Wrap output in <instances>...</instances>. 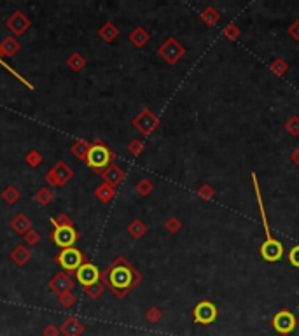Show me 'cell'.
Masks as SVG:
<instances>
[{
	"label": "cell",
	"mask_w": 299,
	"mask_h": 336,
	"mask_svg": "<svg viewBox=\"0 0 299 336\" xmlns=\"http://www.w3.org/2000/svg\"><path fill=\"white\" fill-rule=\"evenodd\" d=\"M285 130L292 137H299V116H290L287 123H285Z\"/></svg>",
	"instance_id": "obj_36"
},
{
	"label": "cell",
	"mask_w": 299,
	"mask_h": 336,
	"mask_svg": "<svg viewBox=\"0 0 299 336\" xmlns=\"http://www.w3.org/2000/svg\"><path fill=\"white\" fill-rule=\"evenodd\" d=\"M23 238H24V242H27V245H37V244H39L40 236H39V233H37L35 229H30V231H28L27 235L23 236Z\"/></svg>",
	"instance_id": "obj_42"
},
{
	"label": "cell",
	"mask_w": 299,
	"mask_h": 336,
	"mask_svg": "<svg viewBox=\"0 0 299 336\" xmlns=\"http://www.w3.org/2000/svg\"><path fill=\"white\" fill-rule=\"evenodd\" d=\"M198 196L200 198H203V200H212L215 196V191H214V187H212L210 184H203V186L198 189Z\"/></svg>",
	"instance_id": "obj_40"
},
{
	"label": "cell",
	"mask_w": 299,
	"mask_h": 336,
	"mask_svg": "<svg viewBox=\"0 0 299 336\" xmlns=\"http://www.w3.org/2000/svg\"><path fill=\"white\" fill-rule=\"evenodd\" d=\"M128 233L137 240L142 238V236L147 233V224L142 219H133L132 223L128 224Z\"/></svg>",
	"instance_id": "obj_27"
},
{
	"label": "cell",
	"mask_w": 299,
	"mask_h": 336,
	"mask_svg": "<svg viewBox=\"0 0 299 336\" xmlns=\"http://www.w3.org/2000/svg\"><path fill=\"white\" fill-rule=\"evenodd\" d=\"M165 228H166L168 233L177 235L180 229H182V223H180V219H177V217H168L166 223H165Z\"/></svg>",
	"instance_id": "obj_35"
},
{
	"label": "cell",
	"mask_w": 299,
	"mask_h": 336,
	"mask_svg": "<svg viewBox=\"0 0 299 336\" xmlns=\"http://www.w3.org/2000/svg\"><path fill=\"white\" fill-rule=\"evenodd\" d=\"M261 256H263L264 261H269V263L280 261L282 257H284V245L275 238L264 240L263 244H261Z\"/></svg>",
	"instance_id": "obj_13"
},
{
	"label": "cell",
	"mask_w": 299,
	"mask_h": 336,
	"mask_svg": "<svg viewBox=\"0 0 299 336\" xmlns=\"http://www.w3.org/2000/svg\"><path fill=\"white\" fill-rule=\"evenodd\" d=\"M42 159H44L42 154H40L37 149H30L27 154H24V163H27L30 168H37L40 163H42Z\"/></svg>",
	"instance_id": "obj_31"
},
{
	"label": "cell",
	"mask_w": 299,
	"mask_h": 336,
	"mask_svg": "<svg viewBox=\"0 0 299 336\" xmlns=\"http://www.w3.org/2000/svg\"><path fill=\"white\" fill-rule=\"evenodd\" d=\"M271 324H273V329L280 334H290L297 326V319L290 310H278V312L273 315L271 319Z\"/></svg>",
	"instance_id": "obj_8"
},
{
	"label": "cell",
	"mask_w": 299,
	"mask_h": 336,
	"mask_svg": "<svg viewBox=\"0 0 299 336\" xmlns=\"http://www.w3.org/2000/svg\"><path fill=\"white\" fill-rule=\"evenodd\" d=\"M98 35H100L105 42H114V40L119 37V28H117L112 21H107L98 28Z\"/></svg>",
	"instance_id": "obj_21"
},
{
	"label": "cell",
	"mask_w": 299,
	"mask_h": 336,
	"mask_svg": "<svg viewBox=\"0 0 299 336\" xmlns=\"http://www.w3.org/2000/svg\"><path fill=\"white\" fill-rule=\"evenodd\" d=\"M290 161H292L296 166H299V147H297V149H294L292 153H290Z\"/></svg>",
	"instance_id": "obj_45"
},
{
	"label": "cell",
	"mask_w": 299,
	"mask_h": 336,
	"mask_svg": "<svg viewBox=\"0 0 299 336\" xmlns=\"http://www.w3.org/2000/svg\"><path fill=\"white\" fill-rule=\"evenodd\" d=\"M0 196H2V200L7 205H14V203L19 202L21 193H19V189L16 186H7V187H4V191H2V195Z\"/></svg>",
	"instance_id": "obj_28"
},
{
	"label": "cell",
	"mask_w": 299,
	"mask_h": 336,
	"mask_svg": "<svg viewBox=\"0 0 299 336\" xmlns=\"http://www.w3.org/2000/svg\"><path fill=\"white\" fill-rule=\"evenodd\" d=\"M217 317H219V310H217V306L214 303L208 300L200 301L198 305L194 306V310H192V319H194L196 324L210 326L212 322H215Z\"/></svg>",
	"instance_id": "obj_7"
},
{
	"label": "cell",
	"mask_w": 299,
	"mask_h": 336,
	"mask_svg": "<svg viewBox=\"0 0 299 336\" xmlns=\"http://www.w3.org/2000/svg\"><path fill=\"white\" fill-rule=\"evenodd\" d=\"M6 28L11 32L12 37H16V39H18V37L24 35L28 30H30V28H32V21H30V18L24 14V12L14 11L9 16V18L6 19Z\"/></svg>",
	"instance_id": "obj_9"
},
{
	"label": "cell",
	"mask_w": 299,
	"mask_h": 336,
	"mask_svg": "<svg viewBox=\"0 0 299 336\" xmlns=\"http://www.w3.org/2000/svg\"><path fill=\"white\" fill-rule=\"evenodd\" d=\"M158 55L161 56L168 65H175L182 60L184 55H186V49H184V46L175 39V37H168L165 42L158 47Z\"/></svg>",
	"instance_id": "obj_5"
},
{
	"label": "cell",
	"mask_w": 299,
	"mask_h": 336,
	"mask_svg": "<svg viewBox=\"0 0 299 336\" xmlns=\"http://www.w3.org/2000/svg\"><path fill=\"white\" fill-rule=\"evenodd\" d=\"M58 300H60V305L63 306V308H72V306H76V303H77V298L73 293L61 294V296H58Z\"/></svg>",
	"instance_id": "obj_38"
},
{
	"label": "cell",
	"mask_w": 299,
	"mask_h": 336,
	"mask_svg": "<svg viewBox=\"0 0 299 336\" xmlns=\"http://www.w3.org/2000/svg\"><path fill=\"white\" fill-rule=\"evenodd\" d=\"M49 236H51V240L55 242L58 247L68 249V247H73V244L79 238V233H77V229L73 226H63V228H55Z\"/></svg>",
	"instance_id": "obj_10"
},
{
	"label": "cell",
	"mask_w": 299,
	"mask_h": 336,
	"mask_svg": "<svg viewBox=\"0 0 299 336\" xmlns=\"http://www.w3.org/2000/svg\"><path fill=\"white\" fill-rule=\"evenodd\" d=\"M224 37L229 40H238L240 37V28L236 23H229L226 28H224Z\"/></svg>",
	"instance_id": "obj_39"
},
{
	"label": "cell",
	"mask_w": 299,
	"mask_h": 336,
	"mask_svg": "<svg viewBox=\"0 0 299 336\" xmlns=\"http://www.w3.org/2000/svg\"><path fill=\"white\" fill-rule=\"evenodd\" d=\"M67 67L76 74H79L81 70H83V68L86 67V58H84L83 53H79V51L70 53L67 58Z\"/></svg>",
	"instance_id": "obj_23"
},
{
	"label": "cell",
	"mask_w": 299,
	"mask_h": 336,
	"mask_svg": "<svg viewBox=\"0 0 299 336\" xmlns=\"http://www.w3.org/2000/svg\"><path fill=\"white\" fill-rule=\"evenodd\" d=\"M95 196L98 200H100L102 203H110L114 200V196H116V187L109 186V184L102 182L100 186L95 189Z\"/></svg>",
	"instance_id": "obj_24"
},
{
	"label": "cell",
	"mask_w": 299,
	"mask_h": 336,
	"mask_svg": "<svg viewBox=\"0 0 299 336\" xmlns=\"http://www.w3.org/2000/svg\"><path fill=\"white\" fill-rule=\"evenodd\" d=\"M200 18H202V21L207 25V27H214V25L219 23L220 19V12L215 9V7L208 6L205 7V9L200 12Z\"/></svg>",
	"instance_id": "obj_25"
},
{
	"label": "cell",
	"mask_w": 299,
	"mask_h": 336,
	"mask_svg": "<svg viewBox=\"0 0 299 336\" xmlns=\"http://www.w3.org/2000/svg\"><path fill=\"white\" fill-rule=\"evenodd\" d=\"M44 179L49 184V187H63L73 179V168L68 163L60 159V161H56L55 165L49 168Z\"/></svg>",
	"instance_id": "obj_3"
},
{
	"label": "cell",
	"mask_w": 299,
	"mask_h": 336,
	"mask_svg": "<svg viewBox=\"0 0 299 336\" xmlns=\"http://www.w3.org/2000/svg\"><path fill=\"white\" fill-rule=\"evenodd\" d=\"M34 198H35V202L40 205V207H47V205L55 200V193H53L51 187L46 186V187H40V189L35 193Z\"/></svg>",
	"instance_id": "obj_26"
},
{
	"label": "cell",
	"mask_w": 299,
	"mask_h": 336,
	"mask_svg": "<svg viewBox=\"0 0 299 336\" xmlns=\"http://www.w3.org/2000/svg\"><path fill=\"white\" fill-rule=\"evenodd\" d=\"M128 40H130V42H132L137 49H142V47H145L147 44H149V40H151V34L145 30L144 27H135L133 30L130 32Z\"/></svg>",
	"instance_id": "obj_17"
},
{
	"label": "cell",
	"mask_w": 299,
	"mask_h": 336,
	"mask_svg": "<svg viewBox=\"0 0 299 336\" xmlns=\"http://www.w3.org/2000/svg\"><path fill=\"white\" fill-rule=\"evenodd\" d=\"M289 35L292 37L294 40H297V42H299V19H296V21L290 23V27H289Z\"/></svg>",
	"instance_id": "obj_44"
},
{
	"label": "cell",
	"mask_w": 299,
	"mask_h": 336,
	"mask_svg": "<svg viewBox=\"0 0 299 336\" xmlns=\"http://www.w3.org/2000/svg\"><path fill=\"white\" fill-rule=\"evenodd\" d=\"M135 191H137L140 196H151V195H153V191H154V184H153V180H149V179H142V180H138L137 186H135Z\"/></svg>",
	"instance_id": "obj_30"
},
{
	"label": "cell",
	"mask_w": 299,
	"mask_h": 336,
	"mask_svg": "<svg viewBox=\"0 0 299 336\" xmlns=\"http://www.w3.org/2000/svg\"><path fill=\"white\" fill-rule=\"evenodd\" d=\"M252 182H254V191H256V198H257V205H259V214H261V221H263V226H264V231H266V240H271V233H269V224H268V219H266V208H264V202H263V196H261V187H259V182H257V175L252 174Z\"/></svg>",
	"instance_id": "obj_16"
},
{
	"label": "cell",
	"mask_w": 299,
	"mask_h": 336,
	"mask_svg": "<svg viewBox=\"0 0 299 336\" xmlns=\"http://www.w3.org/2000/svg\"><path fill=\"white\" fill-rule=\"evenodd\" d=\"M73 285H76V282H73V278L70 277V273H67V272L56 273V275L47 282L49 291H51V293H55L56 296L72 293Z\"/></svg>",
	"instance_id": "obj_11"
},
{
	"label": "cell",
	"mask_w": 299,
	"mask_h": 336,
	"mask_svg": "<svg viewBox=\"0 0 299 336\" xmlns=\"http://www.w3.org/2000/svg\"><path fill=\"white\" fill-rule=\"evenodd\" d=\"M32 226H34V224H32V219L30 217H27L24 214H18L14 217V219L11 221V228L14 229L16 233H19V235H27L28 231H30L32 229Z\"/></svg>",
	"instance_id": "obj_20"
},
{
	"label": "cell",
	"mask_w": 299,
	"mask_h": 336,
	"mask_svg": "<svg viewBox=\"0 0 299 336\" xmlns=\"http://www.w3.org/2000/svg\"><path fill=\"white\" fill-rule=\"evenodd\" d=\"M144 149H145V144H144V140H140V138H133V140L128 144V153L133 154V156H140Z\"/></svg>",
	"instance_id": "obj_34"
},
{
	"label": "cell",
	"mask_w": 299,
	"mask_h": 336,
	"mask_svg": "<svg viewBox=\"0 0 299 336\" xmlns=\"http://www.w3.org/2000/svg\"><path fill=\"white\" fill-rule=\"evenodd\" d=\"M269 68H271L273 74H277V76H285L289 70V63L285 61L284 58H275L273 61H269Z\"/></svg>",
	"instance_id": "obj_29"
},
{
	"label": "cell",
	"mask_w": 299,
	"mask_h": 336,
	"mask_svg": "<svg viewBox=\"0 0 299 336\" xmlns=\"http://www.w3.org/2000/svg\"><path fill=\"white\" fill-rule=\"evenodd\" d=\"M11 259L14 265L18 266H24L28 261L32 259V251L28 249V245H16L11 252Z\"/></svg>",
	"instance_id": "obj_19"
},
{
	"label": "cell",
	"mask_w": 299,
	"mask_h": 336,
	"mask_svg": "<svg viewBox=\"0 0 299 336\" xmlns=\"http://www.w3.org/2000/svg\"><path fill=\"white\" fill-rule=\"evenodd\" d=\"M104 289H105V284L104 282H96V284L93 285H88V287H84V293L88 294L89 300H98V298L104 294Z\"/></svg>",
	"instance_id": "obj_32"
},
{
	"label": "cell",
	"mask_w": 299,
	"mask_h": 336,
	"mask_svg": "<svg viewBox=\"0 0 299 336\" xmlns=\"http://www.w3.org/2000/svg\"><path fill=\"white\" fill-rule=\"evenodd\" d=\"M51 224L55 228H63V226H73V221L67 214H60L56 217H51Z\"/></svg>",
	"instance_id": "obj_33"
},
{
	"label": "cell",
	"mask_w": 299,
	"mask_h": 336,
	"mask_svg": "<svg viewBox=\"0 0 299 336\" xmlns=\"http://www.w3.org/2000/svg\"><path fill=\"white\" fill-rule=\"evenodd\" d=\"M145 319L151 322V324H158V322L163 319V312L158 308V306H151V308L145 312Z\"/></svg>",
	"instance_id": "obj_37"
},
{
	"label": "cell",
	"mask_w": 299,
	"mask_h": 336,
	"mask_svg": "<svg viewBox=\"0 0 299 336\" xmlns=\"http://www.w3.org/2000/svg\"><path fill=\"white\" fill-rule=\"evenodd\" d=\"M89 147H91V142H88V140H76L70 146V153L77 159H79V161L86 163V158H88V153H89Z\"/></svg>",
	"instance_id": "obj_22"
},
{
	"label": "cell",
	"mask_w": 299,
	"mask_h": 336,
	"mask_svg": "<svg viewBox=\"0 0 299 336\" xmlns=\"http://www.w3.org/2000/svg\"><path fill=\"white\" fill-rule=\"evenodd\" d=\"M76 278L79 280V284L83 285V289H84V287H88V285H93V284H96V282H100L102 272L93 263L86 261V263H83V266H79V270L76 272Z\"/></svg>",
	"instance_id": "obj_12"
},
{
	"label": "cell",
	"mask_w": 299,
	"mask_h": 336,
	"mask_svg": "<svg viewBox=\"0 0 299 336\" xmlns=\"http://www.w3.org/2000/svg\"><path fill=\"white\" fill-rule=\"evenodd\" d=\"M84 329H86L84 324L76 317V315L67 317L60 324V334H63V336H83Z\"/></svg>",
	"instance_id": "obj_14"
},
{
	"label": "cell",
	"mask_w": 299,
	"mask_h": 336,
	"mask_svg": "<svg viewBox=\"0 0 299 336\" xmlns=\"http://www.w3.org/2000/svg\"><path fill=\"white\" fill-rule=\"evenodd\" d=\"M114 159H116V154H114L102 140H96L89 147L88 158H86V165L91 168L93 172H96V174H102L109 165H112Z\"/></svg>",
	"instance_id": "obj_2"
},
{
	"label": "cell",
	"mask_w": 299,
	"mask_h": 336,
	"mask_svg": "<svg viewBox=\"0 0 299 336\" xmlns=\"http://www.w3.org/2000/svg\"><path fill=\"white\" fill-rule=\"evenodd\" d=\"M56 261L58 265L63 268V272L67 273H72V272H77L79 266H83V263H86V256L79 249L76 247H68V249H61V252L56 256Z\"/></svg>",
	"instance_id": "obj_4"
},
{
	"label": "cell",
	"mask_w": 299,
	"mask_h": 336,
	"mask_svg": "<svg viewBox=\"0 0 299 336\" xmlns=\"http://www.w3.org/2000/svg\"><path fill=\"white\" fill-rule=\"evenodd\" d=\"M4 63V60H2V51H0V65Z\"/></svg>",
	"instance_id": "obj_46"
},
{
	"label": "cell",
	"mask_w": 299,
	"mask_h": 336,
	"mask_svg": "<svg viewBox=\"0 0 299 336\" xmlns=\"http://www.w3.org/2000/svg\"><path fill=\"white\" fill-rule=\"evenodd\" d=\"M19 49H21V44H19V40L12 35H7L6 39L0 42V51H2V56H6V58H12L14 55H18Z\"/></svg>",
	"instance_id": "obj_18"
},
{
	"label": "cell",
	"mask_w": 299,
	"mask_h": 336,
	"mask_svg": "<svg viewBox=\"0 0 299 336\" xmlns=\"http://www.w3.org/2000/svg\"><path fill=\"white\" fill-rule=\"evenodd\" d=\"M42 336H60V327L55 324H46L42 329Z\"/></svg>",
	"instance_id": "obj_43"
},
{
	"label": "cell",
	"mask_w": 299,
	"mask_h": 336,
	"mask_svg": "<svg viewBox=\"0 0 299 336\" xmlns=\"http://www.w3.org/2000/svg\"><path fill=\"white\" fill-rule=\"evenodd\" d=\"M102 280L105 285H109V289L116 294V298L122 300L140 284L142 275L126 257L119 256L102 273Z\"/></svg>",
	"instance_id": "obj_1"
},
{
	"label": "cell",
	"mask_w": 299,
	"mask_h": 336,
	"mask_svg": "<svg viewBox=\"0 0 299 336\" xmlns=\"http://www.w3.org/2000/svg\"><path fill=\"white\" fill-rule=\"evenodd\" d=\"M289 263L294 266V268H299V245H294L289 252Z\"/></svg>",
	"instance_id": "obj_41"
},
{
	"label": "cell",
	"mask_w": 299,
	"mask_h": 336,
	"mask_svg": "<svg viewBox=\"0 0 299 336\" xmlns=\"http://www.w3.org/2000/svg\"><path fill=\"white\" fill-rule=\"evenodd\" d=\"M100 175H102V179H104V182L109 184V186H112V187H117L122 182V180H124V177H126L124 172H122V168L117 166L116 163L109 165Z\"/></svg>",
	"instance_id": "obj_15"
},
{
	"label": "cell",
	"mask_w": 299,
	"mask_h": 336,
	"mask_svg": "<svg viewBox=\"0 0 299 336\" xmlns=\"http://www.w3.org/2000/svg\"><path fill=\"white\" fill-rule=\"evenodd\" d=\"M159 117L156 116L151 109H142L140 112L137 114V116L133 117L132 125L135 128L138 130L144 137H149V135H153L156 132V128L159 126Z\"/></svg>",
	"instance_id": "obj_6"
}]
</instances>
